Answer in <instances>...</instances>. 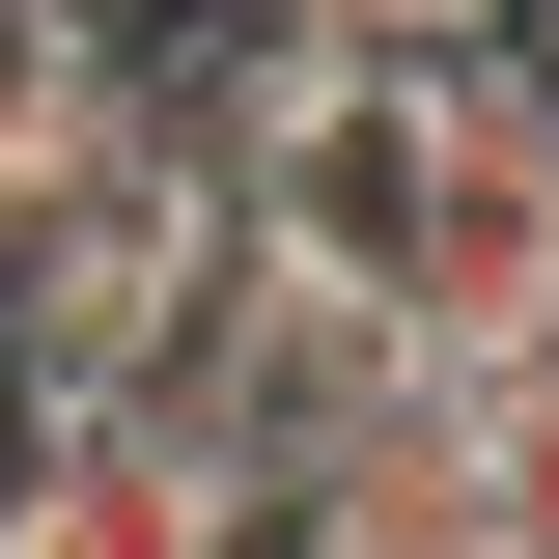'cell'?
Listing matches in <instances>:
<instances>
[{
  "label": "cell",
  "instance_id": "cell-1",
  "mask_svg": "<svg viewBox=\"0 0 559 559\" xmlns=\"http://www.w3.org/2000/svg\"><path fill=\"white\" fill-rule=\"evenodd\" d=\"M392 364H448V392H532V364H559V84H532V28H476V57L419 84V280H392Z\"/></svg>",
  "mask_w": 559,
  "mask_h": 559
},
{
  "label": "cell",
  "instance_id": "cell-2",
  "mask_svg": "<svg viewBox=\"0 0 559 559\" xmlns=\"http://www.w3.org/2000/svg\"><path fill=\"white\" fill-rule=\"evenodd\" d=\"M0 559H224V476L168 419H0Z\"/></svg>",
  "mask_w": 559,
  "mask_h": 559
},
{
  "label": "cell",
  "instance_id": "cell-3",
  "mask_svg": "<svg viewBox=\"0 0 559 559\" xmlns=\"http://www.w3.org/2000/svg\"><path fill=\"white\" fill-rule=\"evenodd\" d=\"M476 559H559V364L476 392Z\"/></svg>",
  "mask_w": 559,
  "mask_h": 559
}]
</instances>
